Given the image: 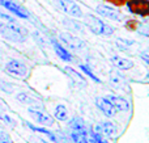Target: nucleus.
I'll return each mask as SVG.
<instances>
[{
	"label": "nucleus",
	"instance_id": "obj_1",
	"mask_svg": "<svg viewBox=\"0 0 149 143\" xmlns=\"http://www.w3.org/2000/svg\"><path fill=\"white\" fill-rule=\"evenodd\" d=\"M26 36H28V32L22 26L17 25V24L8 25V24L0 21V37L10 42H24L26 39Z\"/></svg>",
	"mask_w": 149,
	"mask_h": 143
},
{
	"label": "nucleus",
	"instance_id": "obj_2",
	"mask_svg": "<svg viewBox=\"0 0 149 143\" xmlns=\"http://www.w3.org/2000/svg\"><path fill=\"white\" fill-rule=\"evenodd\" d=\"M55 5L60 11H63L64 13L72 16V17H81L82 16L81 8L72 0H55Z\"/></svg>",
	"mask_w": 149,
	"mask_h": 143
},
{
	"label": "nucleus",
	"instance_id": "obj_3",
	"mask_svg": "<svg viewBox=\"0 0 149 143\" xmlns=\"http://www.w3.org/2000/svg\"><path fill=\"white\" fill-rule=\"evenodd\" d=\"M29 113L34 118V121H37L38 123H41L42 126H52L54 125V120L50 114H47L45 110H42L41 107H31L29 108Z\"/></svg>",
	"mask_w": 149,
	"mask_h": 143
},
{
	"label": "nucleus",
	"instance_id": "obj_4",
	"mask_svg": "<svg viewBox=\"0 0 149 143\" xmlns=\"http://www.w3.org/2000/svg\"><path fill=\"white\" fill-rule=\"evenodd\" d=\"M5 72L9 74L10 76H16L18 79H22L26 76L28 70H26V66L24 63L18 62V60H9L5 64Z\"/></svg>",
	"mask_w": 149,
	"mask_h": 143
},
{
	"label": "nucleus",
	"instance_id": "obj_5",
	"mask_svg": "<svg viewBox=\"0 0 149 143\" xmlns=\"http://www.w3.org/2000/svg\"><path fill=\"white\" fill-rule=\"evenodd\" d=\"M127 7H128L130 12L135 13V15H140L144 17L149 15V3L147 0H130L127 1Z\"/></svg>",
	"mask_w": 149,
	"mask_h": 143
},
{
	"label": "nucleus",
	"instance_id": "obj_6",
	"mask_svg": "<svg viewBox=\"0 0 149 143\" xmlns=\"http://www.w3.org/2000/svg\"><path fill=\"white\" fill-rule=\"evenodd\" d=\"M85 24H86V26L94 34L103 36V32H105L106 24L102 22L100 18H97L95 16H93V15H86V16H85Z\"/></svg>",
	"mask_w": 149,
	"mask_h": 143
},
{
	"label": "nucleus",
	"instance_id": "obj_7",
	"mask_svg": "<svg viewBox=\"0 0 149 143\" xmlns=\"http://www.w3.org/2000/svg\"><path fill=\"white\" fill-rule=\"evenodd\" d=\"M0 4H1L4 8H7L9 12H12L13 15L18 16V17L30 18V13H29L25 8L18 5V4H16V3H13V1H10V0H0Z\"/></svg>",
	"mask_w": 149,
	"mask_h": 143
},
{
	"label": "nucleus",
	"instance_id": "obj_8",
	"mask_svg": "<svg viewBox=\"0 0 149 143\" xmlns=\"http://www.w3.org/2000/svg\"><path fill=\"white\" fill-rule=\"evenodd\" d=\"M60 39L62 42L68 46L70 49H73V50H82L85 47V43L82 39H80L79 37L76 36H72V34H68V33H62L60 34Z\"/></svg>",
	"mask_w": 149,
	"mask_h": 143
},
{
	"label": "nucleus",
	"instance_id": "obj_9",
	"mask_svg": "<svg viewBox=\"0 0 149 143\" xmlns=\"http://www.w3.org/2000/svg\"><path fill=\"white\" fill-rule=\"evenodd\" d=\"M110 83L111 86L114 87L115 89H120V91H124L127 88V83L124 76L119 72L116 68H113L110 71Z\"/></svg>",
	"mask_w": 149,
	"mask_h": 143
},
{
	"label": "nucleus",
	"instance_id": "obj_10",
	"mask_svg": "<svg viewBox=\"0 0 149 143\" xmlns=\"http://www.w3.org/2000/svg\"><path fill=\"white\" fill-rule=\"evenodd\" d=\"M94 133L98 134L101 137H113L115 135L116 133V126L111 122H102V123H98L95 125L94 128Z\"/></svg>",
	"mask_w": 149,
	"mask_h": 143
},
{
	"label": "nucleus",
	"instance_id": "obj_11",
	"mask_svg": "<svg viewBox=\"0 0 149 143\" xmlns=\"http://www.w3.org/2000/svg\"><path fill=\"white\" fill-rule=\"evenodd\" d=\"M95 11H97L101 16L107 17L114 21H120L122 18H123L120 12H118L116 9H114V8H111V7H107V5H98V7L95 8Z\"/></svg>",
	"mask_w": 149,
	"mask_h": 143
},
{
	"label": "nucleus",
	"instance_id": "obj_12",
	"mask_svg": "<svg viewBox=\"0 0 149 143\" xmlns=\"http://www.w3.org/2000/svg\"><path fill=\"white\" fill-rule=\"evenodd\" d=\"M95 105H97L98 109H100L106 117H113V116H115L116 112H118L105 97H98V99L95 100Z\"/></svg>",
	"mask_w": 149,
	"mask_h": 143
},
{
	"label": "nucleus",
	"instance_id": "obj_13",
	"mask_svg": "<svg viewBox=\"0 0 149 143\" xmlns=\"http://www.w3.org/2000/svg\"><path fill=\"white\" fill-rule=\"evenodd\" d=\"M116 110H122V112H127L130 109V104L127 100H124L123 97H118V96H107L105 97Z\"/></svg>",
	"mask_w": 149,
	"mask_h": 143
},
{
	"label": "nucleus",
	"instance_id": "obj_14",
	"mask_svg": "<svg viewBox=\"0 0 149 143\" xmlns=\"http://www.w3.org/2000/svg\"><path fill=\"white\" fill-rule=\"evenodd\" d=\"M114 66L116 67V70H130L134 67V63L131 60L126 59V58H120V57H114L113 59Z\"/></svg>",
	"mask_w": 149,
	"mask_h": 143
},
{
	"label": "nucleus",
	"instance_id": "obj_15",
	"mask_svg": "<svg viewBox=\"0 0 149 143\" xmlns=\"http://www.w3.org/2000/svg\"><path fill=\"white\" fill-rule=\"evenodd\" d=\"M54 49H55V51H56V54L59 55L63 60H65V62H72L73 60L71 53L68 51V50H65L64 47H63L62 45H59L58 42H54Z\"/></svg>",
	"mask_w": 149,
	"mask_h": 143
},
{
	"label": "nucleus",
	"instance_id": "obj_16",
	"mask_svg": "<svg viewBox=\"0 0 149 143\" xmlns=\"http://www.w3.org/2000/svg\"><path fill=\"white\" fill-rule=\"evenodd\" d=\"M16 99H17V101L22 102V104H31V105L38 104V101H37L36 97H33L31 95H29V93H25V92L18 93L17 96H16Z\"/></svg>",
	"mask_w": 149,
	"mask_h": 143
},
{
	"label": "nucleus",
	"instance_id": "obj_17",
	"mask_svg": "<svg viewBox=\"0 0 149 143\" xmlns=\"http://www.w3.org/2000/svg\"><path fill=\"white\" fill-rule=\"evenodd\" d=\"M64 71H65V74H68V75L72 78V80H73L76 84H80V86H84V84H86V81L84 80V78H82L80 74H77L74 70H72L71 67H65Z\"/></svg>",
	"mask_w": 149,
	"mask_h": 143
},
{
	"label": "nucleus",
	"instance_id": "obj_18",
	"mask_svg": "<svg viewBox=\"0 0 149 143\" xmlns=\"http://www.w3.org/2000/svg\"><path fill=\"white\" fill-rule=\"evenodd\" d=\"M68 117V113H67V108L64 105H58L55 108V118L59 121H65Z\"/></svg>",
	"mask_w": 149,
	"mask_h": 143
},
{
	"label": "nucleus",
	"instance_id": "obj_19",
	"mask_svg": "<svg viewBox=\"0 0 149 143\" xmlns=\"http://www.w3.org/2000/svg\"><path fill=\"white\" fill-rule=\"evenodd\" d=\"M72 139L74 143H89L86 133H80V131H72Z\"/></svg>",
	"mask_w": 149,
	"mask_h": 143
},
{
	"label": "nucleus",
	"instance_id": "obj_20",
	"mask_svg": "<svg viewBox=\"0 0 149 143\" xmlns=\"http://www.w3.org/2000/svg\"><path fill=\"white\" fill-rule=\"evenodd\" d=\"M28 126L31 129V130H34V131H37V133H42V134H46L47 137H49L51 141H55V142H58V139H56V137L54 135V134L51 133V131H49V130H45V129H42V128H37V126H33L31 123H28Z\"/></svg>",
	"mask_w": 149,
	"mask_h": 143
},
{
	"label": "nucleus",
	"instance_id": "obj_21",
	"mask_svg": "<svg viewBox=\"0 0 149 143\" xmlns=\"http://www.w3.org/2000/svg\"><path fill=\"white\" fill-rule=\"evenodd\" d=\"M0 120H1L4 123H7L8 126H12V128H13V126H16V122L12 120V117H10V116H8L7 113L1 109V108H0Z\"/></svg>",
	"mask_w": 149,
	"mask_h": 143
},
{
	"label": "nucleus",
	"instance_id": "obj_22",
	"mask_svg": "<svg viewBox=\"0 0 149 143\" xmlns=\"http://www.w3.org/2000/svg\"><path fill=\"white\" fill-rule=\"evenodd\" d=\"M80 68H81V70L84 71V72L88 76H89V78H92V79H93V80H94V81H97V83H100V81H101L100 79H98L97 76H95L94 74L92 72V70H90V67H89V66H84V64H81V66H80Z\"/></svg>",
	"mask_w": 149,
	"mask_h": 143
},
{
	"label": "nucleus",
	"instance_id": "obj_23",
	"mask_svg": "<svg viewBox=\"0 0 149 143\" xmlns=\"http://www.w3.org/2000/svg\"><path fill=\"white\" fill-rule=\"evenodd\" d=\"M0 89L4 92H7V93H10V92L13 91V86L10 83H8V81L3 80L1 78H0Z\"/></svg>",
	"mask_w": 149,
	"mask_h": 143
},
{
	"label": "nucleus",
	"instance_id": "obj_24",
	"mask_svg": "<svg viewBox=\"0 0 149 143\" xmlns=\"http://www.w3.org/2000/svg\"><path fill=\"white\" fill-rule=\"evenodd\" d=\"M0 143H12V139H10L9 134H8L1 126H0Z\"/></svg>",
	"mask_w": 149,
	"mask_h": 143
},
{
	"label": "nucleus",
	"instance_id": "obj_25",
	"mask_svg": "<svg viewBox=\"0 0 149 143\" xmlns=\"http://www.w3.org/2000/svg\"><path fill=\"white\" fill-rule=\"evenodd\" d=\"M92 142H94V143H107V141H103V139L101 138V135H98V134H95V133L92 134Z\"/></svg>",
	"mask_w": 149,
	"mask_h": 143
},
{
	"label": "nucleus",
	"instance_id": "obj_26",
	"mask_svg": "<svg viewBox=\"0 0 149 143\" xmlns=\"http://www.w3.org/2000/svg\"><path fill=\"white\" fill-rule=\"evenodd\" d=\"M30 143H47L45 139L39 138V137H31L30 138Z\"/></svg>",
	"mask_w": 149,
	"mask_h": 143
},
{
	"label": "nucleus",
	"instance_id": "obj_27",
	"mask_svg": "<svg viewBox=\"0 0 149 143\" xmlns=\"http://www.w3.org/2000/svg\"><path fill=\"white\" fill-rule=\"evenodd\" d=\"M148 55H149V51H148V50H145L144 53H141V58L145 60V63H149V57H148Z\"/></svg>",
	"mask_w": 149,
	"mask_h": 143
},
{
	"label": "nucleus",
	"instance_id": "obj_28",
	"mask_svg": "<svg viewBox=\"0 0 149 143\" xmlns=\"http://www.w3.org/2000/svg\"><path fill=\"white\" fill-rule=\"evenodd\" d=\"M109 1H113V3H115V4H123L126 0H109Z\"/></svg>",
	"mask_w": 149,
	"mask_h": 143
},
{
	"label": "nucleus",
	"instance_id": "obj_29",
	"mask_svg": "<svg viewBox=\"0 0 149 143\" xmlns=\"http://www.w3.org/2000/svg\"><path fill=\"white\" fill-rule=\"evenodd\" d=\"M0 17H1V18H5V20H8V21H13V18H10V17H8V16H5V15H3V13H0Z\"/></svg>",
	"mask_w": 149,
	"mask_h": 143
}]
</instances>
